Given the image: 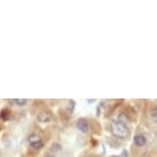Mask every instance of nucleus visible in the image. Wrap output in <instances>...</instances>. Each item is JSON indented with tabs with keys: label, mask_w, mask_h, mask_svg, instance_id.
Instances as JSON below:
<instances>
[{
	"label": "nucleus",
	"mask_w": 157,
	"mask_h": 157,
	"mask_svg": "<svg viewBox=\"0 0 157 157\" xmlns=\"http://www.w3.org/2000/svg\"><path fill=\"white\" fill-rule=\"evenodd\" d=\"M121 154H122L123 157H128V151H127L126 149H123L122 153H121Z\"/></svg>",
	"instance_id": "13"
},
{
	"label": "nucleus",
	"mask_w": 157,
	"mask_h": 157,
	"mask_svg": "<svg viewBox=\"0 0 157 157\" xmlns=\"http://www.w3.org/2000/svg\"><path fill=\"white\" fill-rule=\"evenodd\" d=\"M50 150L54 151V152H56V151H60L61 150V145L56 143V144H52V148H50Z\"/></svg>",
	"instance_id": "12"
},
{
	"label": "nucleus",
	"mask_w": 157,
	"mask_h": 157,
	"mask_svg": "<svg viewBox=\"0 0 157 157\" xmlns=\"http://www.w3.org/2000/svg\"><path fill=\"white\" fill-rule=\"evenodd\" d=\"M87 102H88V103H94V100H88Z\"/></svg>",
	"instance_id": "15"
},
{
	"label": "nucleus",
	"mask_w": 157,
	"mask_h": 157,
	"mask_svg": "<svg viewBox=\"0 0 157 157\" xmlns=\"http://www.w3.org/2000/svg\"><path fill=\"white\" fill-rule=\"evenodd\" d=\"M142 157H151V155H150V154H149V153H145V154H144V155H143V156H142Z\"/></svg>",
	"instance_id": "14"
},
{
	"label": "nucleus",
	"mask_w": 157,
	"mask_h": 157,
	"mask_svg": "<svg viewBox=\"0 0 157 157\" xmlns=\"http://www.w3.org/2000/svg\"><path fill=\"white\" fill-rule=\"evenodd\" d=\"M151 118L154 123H157V107H154L151 110Z\"/></svg>",
	"instance_id": "10"
},
{
	"label": "nucleus",
	"mask_w": 157,
	"mask_h": 157,
	"mask_svg": "<svg viewBox=\"0 0 157 157\" xmlns=\"http://www.w3.org/2000/svg\"><path fill=\"white\" fill-rule=\"evenodd\" d=\"M28 141L30 144H33V143H36V142H38V141H41V139L37 134H31L28 137Z\"/></svg>",
	"instance_id": "6"
},
{
	"label": "nucleus",
	"mask_w": 157,
	"mask_h": 157,
	"mask_svg": "<svg viewBox=\"0 0 157 157\" xmlns=\"http://www.w3.org/2000/svg\"><path fill=\"white\" fill-rule=\"evenodd\" d=\"M76 126H77V128L80 130L81 132H84V134H86L88 130H90L88 122H87V120L85 119V118H79V119L77 120Z\"/></svg>",
	"instance_id": "2"
},
{
	"label": "nucleus",
	"mask_w": 157,
	"mask_h": 157,
	"mask_svg": "<svg viewBox=\"0 0 157 157\" xmlns=\"http://www.w3.org/2000/svg\"><path fill=\"white\" fill-rule=\"evenodd\" d=\"M43 146H44V144H43V142H42V141H38V142H36V143L31 144V147H32V148H34V149H36V150L42 149Z\"/></svg>",
	"instance_id": "8"
},
{
	"label": "nucleus",
	"mask_w": 157,
	"mask_h": 157,
	"mask_svg": "<svg viewBox=\"0 0 157 157\" xmlns=\"http://www.w3.org/2000/svg\"><path fill=\"white\" fill-rule=\"evenodd\" d=\"M118 121H120L121 123H124V124H126L127 122L129 121V117H128V115H127L126 113H120L119 115H118Z\"/></svg>",
	"instance_id": "5"
},
{
	"label": "nucleus",
	"mask_w": 157,
	"mask_h": 157,
	"mask_svg": "<svg viewBox=\"0 0 157 157\" xmlns=\"http://www.w3.org/2000/svg\"><path fill=\"white\" fill-rule=\"evenodd\" d=\"M74 109H75V101L69 100V102H68V111H69L70 113H73Z\"/></svg>",
	"instance_id": "9"
},
{
	"label": "nucleus",
	"mask_w": 157,
	"mask_h": 157,
	"mask_svg": "<svg viewBox=\"0 0 157 157\" xmlns=\"http://www.w3.org/2000/svg\"><path fill=\"white\" fill-rule=\"evenodd\" d=\"M13 102L16 103L17 106H25L26 104H27L28 100H26V99H16V100H13Z\"/></svg>",
	"instance_id": "11"
},
{
	"label": "nucleus",
	"mask_w": 157,
	"mask_h": 157,
	"mask_svg": "<svg viewBox=\"0 0 157 157\" xmlns=\"http://www.w3.org/2000/svg\"><path fill=\"white\" fill-rule=\"evenodd\" d=\"M134 143L138 147H144L147 143V139L143 135H137L134 138Z\"/></svg>",
	"instance_id": "3"
},
{
	"label": "nucleus",
	"mask_w": 157,
	"mask_h": 157,
	"mask_svg": "<svg viewBox=\"0 0 157 157\" xmlns=\"http://www.w3.org/2000/svg\"><path fill=\"white\" fill-rule=\"evenodd\" d=\"M0 117L2 118V120H4V121H6L8 120L10 118V111L7 110V109H4V110H2L1 111V114H0Z\"/></svg>",
	"instance_id": "7"
},
{
	"label": "nucleus",
	"mask_w": 157,
	"mask_h": 157,
	"mask_svg": "<svg viewBox=\"0 0 157 157\" xmlns=\"http://www.w3.org/2000/svg\"><path fill=\"white\" fill-rule=\"evenodd\" d=\"M111 134L117 139H126L129 136V129L126 124L121 123L118 120H113L110 124Z\"/></svg>",
	"instance_id": "1"
},
{
	"label": "nucleus",
	"mask_w": 157,
	"mask_h": 157,
	"mask_svg": "<svg viewBox=\"0 0 157 157\" xmlns=\"http://www.w3.org/2000/svg\"><path fill=\"white\" fill-rule=\"evenodd\" d=\"M37 119L42 123H45V122H49L52 120V115H50L48 112H45V111H42L38 114L37 116Z\"/></svg>",
	"instance_id": "4"
}]
</instances>
